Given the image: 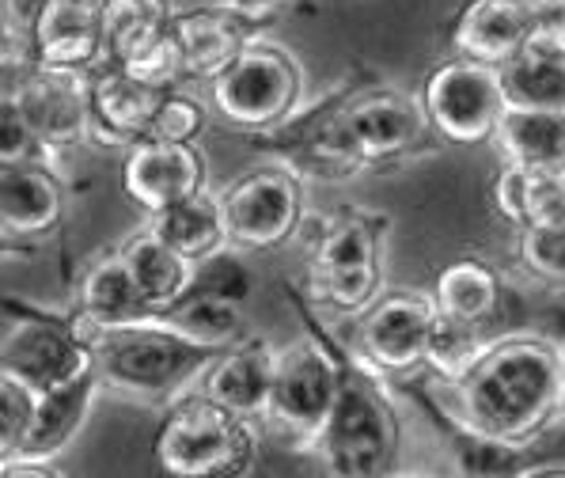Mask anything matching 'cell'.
Segmentation results:
<instances>
[{
    "instance_id": "obj_1",
    "label": "cell",
    "mask_w": 565,
    "mask_h": 478,
    "mask_svg": "<svg viewBox=\"0 0 565 478\" xmlns=\"http://www.w3.org/2000/svg\"><path fill=\"white\" fill-rule=\"evenodd\" d=\"M445 391L463 437L478 448L520 456L565 414L562 346L539 334H498Z\"/></svg>"
},
{
    "instance_id": "obj_2",
    "label": "cell",
    "mask_w": 565,
    "mask_h": 478,
    "mask_svg": "<svg viewBox=\"0 0 565 478\" xmlns=\"http://www.w3.org/2000/svg\"><path fill=\"white\" fill-rule=\"evenodd\" d=\"M95 350V372L103 391L129 403L168 411L175 399L198 387L202 372L216 361L221 346H205L182 330L160 323H134L88 330Z\"/></svg>"
},
{
    "instance_id": "obj_3",
    "label": "cell",
    "mask_w": 565,
    "mask_h": 478,
    "mask_svg": "<svg viewBox=\"0 0 565 478\" xmlns=\"http://www.w3.org/2000/svg\"><path fill=\"white\" fill-rule=\"evenodd\" d=\"M384 372L342 353V387L316 440V456L338 478L391 475L403 452V418L380 384Z\"/></svg>"
},
{
    "instance_id": "obj_4",
    "label": "cell",
    "mask_w": 565,
    "mask_h": 478,
    "mask_svg": "<svg viewBox=\"0 0 565 478\" xmlns=\"http://www.w3.org/2000/svg\"><path fill=\"white\" fill-rule=\"evenodd\" d=\"M152 456L160 471L175 478H243L258 459L255 418H243L194 387L168 406Z\"/></svg>"
},
{
    "instance_id": "obj_5",
    "label": "cell",
    "mask_w": 565,
    "mask_h": 478,
    "mask_svg": "<svg viewBox=\"0 0 565 478\" xmlns=\"http://www.w3.org/2000/svg\"><path fill=\"white\" fill-rule=\"evenodd\" d=\"M384 232L387 216L353 205L319 221L308 251V289L319 308L361 316L384 293Z\"/></svg>"
},
{
    "instance_id": "obj_6",
    "label": "cell",
    "mask_w": 565,
    "mask_h": 478,
    "mask_svg": "<svg viewBox=\"0 0 565 478\" xmlns=\"http://www.w3.org/2000/svg\"><path fill=\"white\" fill-rule=\"evenodd\" d=\"M338 387H342V353L330 350L323 334L292 338L277 350L263 425L285 448L316 452L319 433L334 411Z\"/></svg>"
},
{
    "instance_id": "obj_7",
    "label": "cell",
    "mask_w": 565,
    "mask_h": 478,
    "mask_svg": "<svg viewBox=\"0 0 565 478\" xmlns=\"http://www.w3.org/2000/svg\"><path fill=\"white\" fill-rule=\"evenodd\" d=\"M209 103L236 134L266 137L297 118L303 68L285 46L255 39L216 81H209Z\"/></svg>"
},
{
    "instance_id": "obj_8",
    "label": "cell",
    "mask_w": 565,
    "mask_h": 478,
    "mask_svg": "<svg viewBox=\"0 0 565 478\" xmlns=\"http://www.w3.org/2000/svg\"><path fill=\"white\" fill-rule=\"evenodd\" d=\"M95 369L92 334L81 316H54L23 300H4L0 376H15L31 391H54Z\"/></svg>"
},
{
    "instance_id": "obj_9",
    "label": "cell",
    "mask_w": 565,
    "mask_h": 478,
    "mask_svg": "<svg viewBox=\"0 0 565 478\" xmlns=\"http://www.w3.org/2000/svg\"><path fill=\"white\" fill-rule=\"evenodd\" d=\"M425 115L440 141L448 145H486L498 137L509 110L501 68L471 57H445L425 73L417 88Z\"/></svg>"
},
{
    "instance_id": "obj_10",
    "label": "cell",
    "mask_w": 565,
    "mask_h": 478,
    "mask_svg": "<svg viewBox=\"0 0 565 478\" xmlns=\"http://www.w3.org/2000/svg\"><path fill=\"white\" fill-rule=\"evenodd\" d=\"M221 210L232 251L243 255L281 251L303 224L300 171H292L289 163H266L247 171L221 190Z\"/></svg>"
},
{
    "instance_id": "obj_11",
    "label": "cell",
    "mask_w": 565,
    "mask_h": 478,
    "mask_svg": "<svg viewBox=\"0 0 565 478\" xmlns=\"http://www.w3.org/2000/svg\"><path fill=\"white\" fill-rule=\"evenodd\" d=\"M437 319L440 308L433 293H380L361 316H353L350 353L384 376H406L429 361Z\"/></svg>"
},
{
    "instance_id": "obj_12",
    "label": "cell",
    "mask_w": 565,
    "mask_h": 478,
    "mask_svg": "<svg viewBox=\"0 0 565 478\" xmlns=\"http://www.w3.org/2000/svg\"><path fill=\"white\" fill-rule=\"evenodd\" d=\"M4 99L28 118L46 149L92 141V68H15L4 73Z\"/></svg>"
},
{
    "instance_id": "obj_13",
    "label": "cell",
    "mask_w": 565,
    "mask_h": 478,
    "mask_svg": "<svg viewBox=\"0 0 565 478\" xmlns=\"http://www.w3.org/2000/svg\"><path fill=\"white\" fill-rule=\"evenodd\" d=\"M209 182L205 152L198 145L179 141H145L129 145L121 156V190L145 216L168 210V205L182 202V198L202 194Z\"/></svg>"
},
{
    "instance_id": "obj_14",
    "label": "cell",
    "mask_w": 565,
    "mask_h": 478,
    "mask_svg": "<svg viewBox=\"0 0 565 478\" xmlns=\"http://www.w3.org/2000/svg\"><path fill=\"white\" fill-rule=\"evenodd\" d=\"M266 20L269 15L239 12L221 0L209 8H186V12L171 15V34L182 46L190 81H216L250 42L263 39Z\"/></svg>"
},
{
    "instance_id": "obj_15",
    "label": "cell",
    "mask_w": 565,
    "mask_h": 478,
    "mask_svg": "<svg viewBox=\"0 0 565 478\" xmlns=\"http://www.w3.org/2000/svg\"><path fill=\"white\" fill-rule=\"evenodd\" d=\"M160 88H149L115 61L92 68V145L99 149H129L145 141L152 118L163 103Z\"/></svg>"
},
{
    "instance_id": "obj_16",
    "label": "cell",
    "mask_w": 565,
    "mask_h": 478,
    "mask_svg": "<svg viewBox=\"0 0 565 478\" xmlns=\"http://www.w3.org/2000/svg\"><path fill=\"white\" fill-rule=\"evenodd\" d=\"M65 216V182L46 160L0 163V229L4 240H46Z\"/></svg>"
},
{
    "instance_id": "obj_17",
    "label": "cell",
    "mask_w": 565,
    "mask_h": 478,
    "mask_svg": "<svg viewBox=\"0 0 565 478\" xmlns=\"http://www.w3.org/2000/svg\"><path fill=\"white\" fill-rule=\"evenodd\" d=\"M532 34V4L527 0H467L448 28V46L456 57L505 68L524 54Z\"/></svg>"
},
{
    "instance_id": "obj_18",
    "label": "cell",
    "mask_w": 565,
    "mask_h": 478,
    "mask_svg": "<svg viewBox=\"0 0 565 478\" xmlns=\"http://www.w3.org/2000/svg\"><path fill=\"white\" fill-rule=\"evenodd\" d=\"M274 361L277 350L266 338H243V342L216 353V361L198 380V391L213 403L243 414V418H263L269 384H274Z\"/></svg>"
},
{
    "instance_id": "obj_19",
    "label": "cell",
    "mask_w": 565,
    "mask_h": 478,
    "mask_svg": "<svg viewBox=\"0 0 565 478\" xmlns=\"http://www.w3.org/2000/svg\"><path fill=\"white\" fill-rule=\"evenodd\" d=\"M76 316L84 319L88 330H110V327H134L152 323L156 308L137 289L134 274H129L121 251H103L84 266L81 282H76Z\"/></svg>"
},
{
    "instance_id": "obj_20",
    "label": "cell",
    "mask_w": 565,
    "mask_h": 478,
    "mask_svg": "<svg viewBox=\"0 0 565 478\" xmlns=\"http://www.w3.org/2000/svg\"><path fill=\"white\" fill-rule=\"evenodd\" d=\"M34 57L50 68H95L107 61L103 42V4L54 0L34 31Z\"/></svg>"
},
{
    "instance_id": "obj_21",
    "label": "cell",
    "mask_w": 565,
    "mask_h": 478,
    "mask_svg": "<svg viewBox=\"0 0 565 478\" xmlns=\"http://www.w3.org/2000/svg\"><path fill=\"white\" fill-rule=\"evenodd\" d=\"M103 391L99 372H84V376L68 380L54 391H42L39 403H34V418L28 425V437L20 440L15 456L28 459H57L61 452L76 440L81 425L88 422L95 395ZM12 459V456H8Z\"/></svg>"
},
{
    "instance_id": "obj_22",
    "label": "cell",
    "mask_w": 565,
    "mask_h": 478,
    "mask_svg": "<svg viewBox=\"0 0 565 478\" xmlns=\"http://www.w3.org/2000/svg\"><path fill=\"white\" fill-rule=\"evenodd\" d=\"M505 277L498 274L486 258H451L433 282V300L440 316L451 323H463L475 330H486L501 319L505 308Z\"/></svg>"
},
{
    "instance_id": "obj_23",
    "label": "cell",
    "mask_w": 565,
    "mask_h": 478,
    "mask_svg": "<svg viewBox=\"0 0 565 478\" xmlns=\"http://www.w3.org/2000/svg\"><path fill=\"white\" fill-rule=\"evenodd\" d=\"M490 194L498 216L516 232L539 229V224H565V168L501 163Z\"/></svg>"
},
{
    "instance_id": "obj_24",
    "label": "cell",
    "mask_w": 565,
    "mask_h": 478,
    "mask_svg": "<svg viewBox=\"0 0 565 478\" xmlns=\"http://www.w3.org/2000/svg\"><path fill=\"white\" fill-rule=\"evenodd\" d=\"M118 251H121V258H126L129 274H134L137 289H141L145 300L156 308V316L168 311L171 304L194 289L198 266L190 263V258H182L171 243H163L156 236L149 221L137 232H129V236L118 243Z\"/></svg>"
},
{
    "instance_id": "obj_25",
    "label": "cell",
    "mask_w": 565,
    "mask_h": 478,
    "mask_svg": "<svg viewBox=\"0 0 565 478\" xmlns=\"http://www.w3.org/2000/svg\"><path fill=\"white\" fill-rule=\"evenodd\" d=\"M149 224L156 236L163 243H171V247H175L182 258H190L194 266L213 263L221 251L232 247L228 224H224V210H221V194H209V190L152 213Z\"/></svg>"
},
{
    "instance_id": "obj_26",
    "label": "cell",
    "mask_w": 565,
    "mask_h": 478,
    "mask_svg": "<svg viewBox=\"0 0 565 478\" xmlns=\"http://www.w3.org/2000/svg\"><path fill=\"white\" fill-rule=\"evenodd\" d=\"M501 160L520 168H565V110L509 107L493 137Z\"/></svg>"
},
{
    "instance_id": "obj_27",
    "label": "cell",
    "mask_w": 565,
    "mask_h": 478,
    "mask_svg": "<svg viewBox=\"0 0 565 478\" xmlns=\"http://www.w3.org/2000/svg\"><path fill=\"white\" fill-rule=\"evenodd\" d=\"M160 323L182 330V334L198 338L205 346H236L247 338V319H243L236 297L228 289H213V285H198L182 300L171 304L168 311H160Z\"/></svg>"
},
{
    "instance_id": "obj_28",
    "label": "cell",
    "mask_w": 565,
    "mask_h": 478,
    "mask_svg": "<svg viewBox=\"0 0 565 478\" xmlns=\"http://www.w3.org/2000/svg\"><path fill=\"white\" fill-rule=\"evenodd\" d=\"M168 0H103V42L107 61H126L141 46H149L156 34L171 28Z\"/></svg>"
},
{
    "instance_id": "obj_29",
    "label": "cell",
    "mask_w": 565,
    "mask_h": 478,
    "mask_svg": "<svg viewBox=\"0 0 565 478\" xmlns=\"http://www.w3.org/2000/svg\"><path fill=\"white\" fill-rule=\"evenodd\" d=\"M509 107L565 110V57H546L524 50L501 68Z\"/></svg>"
},
{
    "instance_id": "obj_30",
    "label": "cell",
    "mask_w": 565,
    "mask_h": 478,
    "mask_svg": "<svg viewBox=\"0 0 565 478\" xmlns=\"http://www.w3.org/2000/svg\"><path fill=\"white\" fill-rule=\"evenodd\" d=\"M115 65H121L129 76H137L141 84L160 88V92H175L182 81H190V76H186V57H182V46H179L175 34H171V28L163 34H156L149 46H141L134 57L115 61Z\"/></svg>"
},
{
    "instance_id": "obj_31",
    "label": "cell",
    "mask_w": 565,
    "mask_h": 478,
    "mask_svg": "<svg viewBox=\"0 0 565 478\" xmlns=\"http://www.w3.org/2000/svg\"><path fill=\"white\" fill-rule=\"evenodd\" d=\"M520 266L546 289H565V224L520 229Z\"/></svg>"
},
{
    "instance_id": "obj_32",
    "label": "cell",
    "mask_w": 565,
    "mask_h": 478,
    "mask_svg": "<svg viewBox=\"0 0 565 478\" xmlns=\"http://www.w3.org/2000/svg\"><path fill=\"white\" fill-rule=\"evenodd\" d=\"M34 403H39V391L20 384L15 376H0V459L15 456L20 440L28 437Z\"/></svg>"
},
{
    "instance_id": "obj_33",
    "label": "cell",
    "mask_w": 565,
    "mask_h": 478,
    "mask_svg": "<svg viewBox=\"0 0 565 478\" xmlns=\"http://www.w3.org/2000/svg\"><path fill=\"white\" fill-rule=\"evenodd\" d=\"M205 129V107L190 95H182L179 88L163 95L160 110L152 118L149 137L156 141H179V145H194L198 134Z\"/></svg>"
},
{
    "instance_id": "obj_34",
    "label": "cell",
    "mask_w": 565,
    "mask_h": 478,
    "mask_svg": "<svg viewBox=\"0 0 565 478\" xmlns=\"http://www.w3.org/2000/svg\"><path fill=\"white\" fill-rule=\"evenodd\" d=\"M0 129H4V134H0V163L46 160V156H54V149H46V145L39 141V134L28 126V118L8 99H0Z\"/></svg>"
},
{
    "instance_id": "obj_35",
    "label": "cell",
    "mask_w": 565,
    "mask_h": 478,
    "mask_svg": "<svg viewBox=\"0 0 565 478\" xmlns=\"http://www.w3.org/2000/svg\"><path fill=\"white\" fill-rule=\"evenodd\" d=\"M524 50H535V54L546 57H565V4L532 8V34H527Z\"/></svg>"
},
{
    "instance_id": "obj_36",
    "label": "cell",
    "mask_w": 565,
    "mask_h": 478,
    "mask_svg": "<svg viewBox=\"0 0 565 478\" xmlns=\"http://www.w3.org/2000/svg\"><path fill=\"white\" fill-rule=\"evenodd\" d=\"M50 8H54V0H0V31H4V39L34 42V31Z\"/></svg>"
},
{
    "instance_id": "obj_37",
    "label": "cell",
    "mask_w": 565,
    "mask_h": 478,
    "mask_svg": "<svg viewBox=\"0 0 565 478\" xmlns=\"http://www.w3.org/2000/svg\"><path fill=\"white\" fill-rule=\"evenodd\" d=\"M0 475H4V478H57L61 471L54 467V459L12 456V459H0Z\"/></svg>"
},
{
    "instance_id": "obj_38",
    "label": "cell",
    "mask_w": 565,
    "mask_h": 478,
    "mask_svg": "<svg viewBox=\"0 0 565 478\" xmlns=\"http://www.w3.org/2000/svg\"><path fill=\"white\" fill-rule=\"evenodd\" d=\"M228 8H239V12H250V15H274L285 0H221Z\"/></svg>"
},
{
    "instance_id": "obj_39",
    "label": "cell",
    "mask_w": 565,
    "mask_h": 478,
    "mask_svg": "<svg viewBox=\"0 0 565 478\" xmlns=\"http://www.w3.org/2000/svg\"><path fill=\"white\" fill-rule=\"evenodd\" d=\"M532 8H551V4H565V0H527Z\"/></svg>"
},
{
    "instance_id": "obj_40",
    "label": "cell",
    "mask_w": 565,
    "mask_h": 478,
    "mask_svg": "<svg viewBox=\"0 0 565 478\" xmlns=\"http://www.w3.org/2000/svg\"><path fill=\"white\" fill-rule=\"evenodd\" d=\"M562 395H565V342H562Z\"/></svg>"
},
{
    "instance_id": "obj_41",
    "label": "cell",
    "mask_w": 565,
    "mask_h": 478,
    "mask_svg": "<svg viewBox=\"0 0 565 478\" xmlns=\"http://www.w3.org/2000/svg\"><path fill=\"white\" fill-rule=\"evenodd\" d=\"M81 4H103V0H81Z\"/></svg>"
}]
</instances>
